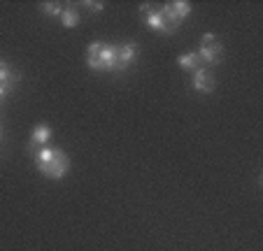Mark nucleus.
I'll list each match as a JSON object with an SVG mask.
<instances>
[{
	"label": "nucleus",
	"mask_w": 263,
	"mask_h": 251,
	"mask_svg": "<svg viewBox=\"0 0 263 251\" xmlns=\"http://www.w3.org/2000/svg\"><path fill=\"white\" fill-rule=\"evenodd\" d=\"M35 167L49 179H63L70 170V158L61 149L42 147L35 151Z\"/></svg>",
	"instance_id": "f257e3e1"
},
{
	"label": "nucleus",
	"mask_w": 263,
	"mask_h": 251,
	"mask_svg": "<svg viewBox=\"0 0 263 251\" xmlns=\"http://www.w3.org/2000/svg\"><path fill=\"white\" fill-rule=\"evenodd\" d=\"M221 51H223V47H221V42H219V37L212 33H208V35H203L200 49L196 51V54H198V59L203 61V65H217L219 61H221Z\"/></svg>",
	"instance_id": "f03ea898"
},
{
	"label": "nucleus",
	"mask_w": 263,
	"mask_h": 251,
	"mask_svg": "<svg viewBox=\"0 0 263 251\" xmlns=\"http://www.w3.org/2000/svg\"><path fill=\"white\" fill-rule=\"evenodd\" d=\"M115 61H117V47L105 45V42H103V49L96 56H86L89 68L96 70V72H115Z\"/></svg>",
	"instance_id": "7ed1b4c3"
},
{
	"label": "nucleus",
	"mask_w": 263,
	"mask_h": 251,
	"mask_svg": "<svg viewBox=\"0 0 263 251\" xmlns=\"http://www.w3.org/2000/svg\"><path fill=\"white\" fill-rule=\"evenodd\" d=\"M163 14H165V19L170 21V26L177 30L179 24L191 14V5L189 3H184V0H173V3H165Z\"/></svg>",
	"instance_id": "20e7f679"
},
{
	"label": "nucleus",
	"mask_w": 263,
	"mask_h": 251,
	"mask_svg": "<svg viewBox=\"0 0 263 251\" xmlns=\"http://www.w3.org/2000/svg\"><path fill=\"white\" fill-rule=\"evenodd\" d=\"M138 59V45L126 42V45L117 47V61H115V72H124L126 68H130V63Z\"/></svg>",
	"instance_id": "39448f33"
},
{
	"label": "nucleus",
	"mask_w": 263,
	"mask_h": 251,
	"mask_svg": "<svg viewBox=\"0 0 263 251\" xmlns=\"http://www.w3.org/2000/svg\"><path fill=\"white\" fill-rule=\"evenodd\" d=\"M191 84H194V89L198 91V93H212V91L217 89V79H214V74L210 72L208 68L196 70Z\"/></svg>",
	"instance_id": "423d86ee"
},
{
	"label": "nucleus",
	"mask_w": 263,
	"mask_h": 251,
	"mask_svg": "<svg viewBox=\"0 0 263 251\" xmlns=\"http://www.w3.org/2000/svg\"><path fill=\"white\" fill-rule=\"evenodd\" d=\"M147 19V26L152 30H156V33H163V35H170V33H175V28L170 26V21L165 19V14H163V10H154L149 16H144Z\"/></svg>",
	"instance_id": "0eeeda50"
},
{
	"label": "nucleus",
	"mask_w": 263,
	"mask_h": 251,
	"mask_svg": "<svg viewBox=\"0 0 263 251\" xmlns=\"http://www.w3.org/2000/svg\"><path fill=\"white\" fill-rule=\"evenodd\" d=\"M49 140H51V128H49V126H45V123H40V126H35L33 135H30V144H28V149L35 153L37 149L47 147V142H49Z\"/></svg>",
	"instance_id": "6e6552de"
},
{
	"label": "nucleus",
	"mask_w": 263,
	"mask_h": 251,
	"mask_svg": "<svg viewBox=\"0 0 263 251\" xmlns=\"http://www.w3.org/2000/svg\"><path fill=\"white\" fill-rule=\"evenodd\" d=\"M177 63H179V68L186 70V72H196V70L205 68L203 61L198 59V54H196V51H189V54H182V56H179Z\"/></svg>",
	"instance_id": "1a4fd4ad"
},
{
	"label": "nucleus",
	"mask_w": 263,
	"mask_h": 251,
	"mask_svg": "<svg viewBox=\"0 0 263 251\" xmlns=\"http://www.w3.org/2000/svg\"><path fill=\"white\" fill-rule=\"evenodd\" d=\"M16 82H19V74L12 70V65L7 63V61L0 59V84H3V86H10V89H12Z\"/></svg>",
	"instance_id": "9d476101"
},
{
	"label": "nucleus",
	"mask_w": 263,
	"mask_h": 251,
	"mask_svg": "<svg viewBox=\"0 0 263 251\" xmlns=\"http://www.w3.org/2000/svg\"><path fill=\"white\" fill-rule=\"evenodd\" d=\"M59 19L65 28H74V26L80 24V14H77V10H70V7H63V12H61Z\"/></svg>",
	"instance_id": "9b49d317"
},
{
	"label": "nucleus",
	"mask_w": 263,
	"mask_h": 251,
	"mask_svg": "<svg viewBox=\"0 0 263 251\" xmlns=\"http://www.w3.org/2000/svg\"><path fill=\"white\" fill-rule=\"evenodd\" d=\"M40 10L45 12L47 16H61V12H63V5H59V3H42Z\"/></svg>",
	"instance_id": "f8f14e48"
},
{
	"label": "nucleus",
	"mask_w": 263,
	"mask_h": 251,
	"mask_svg": "<svg viewBox=\"0 0 263 251\" xmlns=\"http://www.w3.org/2000/svg\"><path fill=\"white\" fill-rule=\"evenodd\" d=\"M82 5H84V7H89V10L91 12H96V14H98V12H103V3H89V0H84V3H82Z\"/></svg>",
	"instance_id": "ddd939ff"
},
{
	"label": "nucleus",
	"mask_w": 263,
	"mask_h": 251,
	"mask_svg": "<svg viewBox=\"0 0 263 251\" xmlns=\"http://www.w3.org/2000/svg\"><path fill=\"white\" fill-rule=\"evenodd\" d=\"M140 12H142V16H149L152 12H154V7L149 5V3H142V5H140Z\"/></svg>",
	"instance_id": "4468645a"
},
{
	"label": "nucleus",
	"mask_w": 263,
	"mask_h": 251,
	"mask_svg": "<svg viewBox=\"0 0 263 251\" xmlns=\"http://www.w3.org/2000/svg\"><path fill=\"white\" fill-rule=\"evenodd\" d=\"M10 91H12L10 86H3V84H0V103H3V100H5V95L10 93Z\"/></svg>",
	"instance_id": "2eb2a0df"
}]
</instances>
